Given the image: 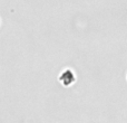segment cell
Segmentation results:
<instances>
[{
  "label": "cell",
  "instance_id": "obj_1",
  "mask_svg": "<svg viewBox=\"0 0 127 123\" xmlns=\"http://www.w3.org/2000/svg\"><path fill=\"white\" fill-rule=\"evenodd\" d=\"M74 74L71 73V70L67 69L65 73H63L62 76H60V82L64 84V85H69V84H71L72 82H74Z\"/></svg>",
  "mask_w": 127,
  "mask_h": 123
}]
</instances>
